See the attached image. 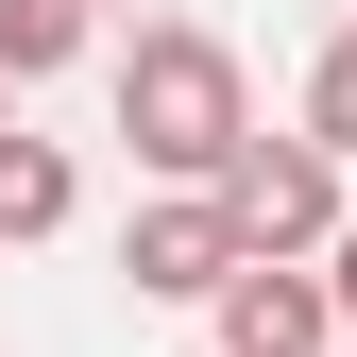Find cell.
Returning <instances> with one entry per match:
<instances>
[{"label":"cell","mask_w":357,"mask_h":357,"mask_svg":"<svg viewBox=\"0 0 357 357\" xmlns=\"http://www.w3.org/2000/svg\"><path fill=\"white\" fill-rule=\"evenodd\" d=\"M102 119L119 153L153 170V188H221V170L255 153V85H238V34L221 17H137L102 68Z\"/></svg>","instance_id":"1"},{"label":"cell","mask_w":357,"mask_h":357,"mask_svg":"<svg viewBox=\"0 0 357 357\" xmlns=\"http://www.w3.org/2000/svg\"><path fill=\"white\" fill-rule=\"evenodd\" d=\"M0 137H17V85H0Z\"/></svg>","instance_id":"9"},{"label":"cell","mask_w":357,"mask_h":357,"mask_svg":"<svg viewBox=\"0 0 357 357\" xmlns=\"http://www.w3.org/2000/svg\"><path fill=\"white\" fill-rule=\"evenodd\" d=\"M85 0H0V85H52V68H85Z\"/></svg>","instance_id":"6"},{"label":"cell","mask_w":357,"mask_h":357,"mask_svg":"<svg viewBox=\"0 0 357 357\" xmlns=\"http://www.w3.org/2000/svg\"><path fill=\"white\" fill-rule=\"evenodd\" d=\"M68 204H85V170H68V137H34V119H17V137H0V238H68Z\"/></svg>","instance_id":"5"},{"label":"cell","mask_w":357,"mask_h":357,"mask_svg":"<svg viewBox=\"0 0 357 357\" xmlns=\"http://www.w3.org/2000/svg\"><path fill=\"white\" fill-rule=\"evenodd\" d=\"M324 273H340V306H357V221H340V255H324Z\"/></svg>","instance_id":"8"},{"label":"cell","mask_w":357,"mask_h":357,"mask_svg":"<svg viewBox=\"0 0 357 357\" xmlns=\"http://www.w3.org/2000/svg\"><path fill=\"white\" fill-rule=\"evenodd\" d=\"M119 273H137V306H221V289L255 273V238H238V204H221V188H153L137 238H119Z\"/></svg>","instance_id":"2"},{"label":"cell","mask_w":357,"mask_h":357,"mask_svg":"<svg viewBox=\"0 0 357 357\" xmlns=\"http://www.w3.org/2000/svg\"><path fill=\"white\" fill-rule=\"evenodd\" d=\"M85 17H102V0H85Z\"/></svg>","instance_id":"10"},{"label":"cell","mask_w":357,"mask_h":357,"mask_svg":"<svg viewBox=\"0 0 357 357\" xmlns=\"http://www.w3.org/2000/svg\"><path fill=\"white\" fill-rule=\"evenodd\" d=\"M221 204H238V238H255V255H340V221H357L324 137H255L238 170H221Z\"/></svg>","instance_id":"3"},{"label":"cell","mask_w":357,"mask_h":357,"mask_svg":"<svg viewBox=\"0 0 357 357\" xmlns=\"http://www.w3.org/2000/svg\"><path fill=\"white\" fill-rule=\"evenodd\" d=\"M204 324H221V357H340V340H357V306H340L324 255H255Z\"/></svg>","instance_id":"4"},{"label":"cell","mask_w":357,"mask_h":357,"mask_svg":"<svg viewBox=\"0 0 357 357\" xmlns=\"http://www.w3.org/2000/svg\"><path fill=\"white\" fill-rule=\"evenodd\" d=\"M306 137H324V153H357V17L306 52Z\"/></svg>","instance_id":"7"}]
</instances>
